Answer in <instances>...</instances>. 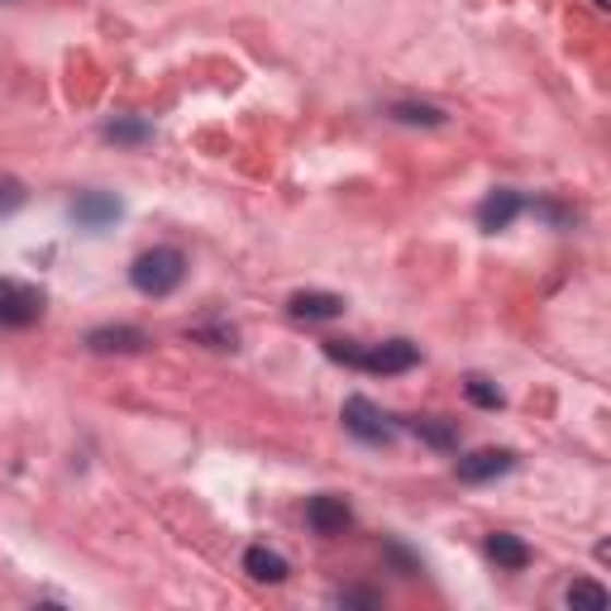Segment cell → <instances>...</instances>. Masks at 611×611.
<instances>
[{
  "label": "cell",
  "instance_id": "6da1fadb",
  "mask_svg": "<svg viewBox=\"0 0 611 611\" xmlns=\"http://www.w3.org/2000/svg\"><path fill=\"white\" fill-rule=\"evenodd\" d=\"M325 354L334 363H349V368H363V373H411L421 363V349L411 340H387L373 349H363L354 340H325Z\"/></svg>",
  "mask_w": 611,
  "mask_h": 611
},
{
  "label": "cell",
  "instance_id": "7a4b0ae2",
  "mask_svg": "<svg viewBox=\"0 0 611 611\" xmlns=\"http://www.w3.org/2000/svg\"><path fill=\"white\" fill-rule=\"evenodd\" d=\"M129 282H134V292H144V296H173L181 282H187V254L173 249V244H158V249L134 258Z\"/></svg>",
  "mask_w": 611,
  "mask_h": 611
},
{
  "label": "cell",
  "instance_id": "3957f363",
  "mask_svg": "<svg viewBox=\"0 0 611 611\" xmlns=\"http://www.w3.org/2000/svg\"><path fill=\"white\" fill-rule=\"evenodd\" d=\"M38 320H44V292L30 287V282L0 278V325L5 330H30Z\"/></svg>",
  "mask_w": 611,
  "mask_h": 611
},
{
  "label": "cell",
  "instance_id": "277c9868",
  "mask_svg": "<svg viewBox=\"0 0 611 611\" xmlns=\"http://www.w3.org/2000/svg\"><path fill=\"white\" fill-rule=\"evenodd\" d=\"M344 431L354 439H363V445H392L397 439L392 415H383V407H373L368 397H349L344 401Z\"/></svg>",
  "mask_w": 611,
  "mask_h": 611
},
{
  "label": "cell",
  "instance_id": "5b68a950",
  "mask_svg": "<svg viewBox=\"0 0 611 611\" xmlns=\"http://www.w3.org/2000/svg\"><path fill=\"white\" fill-rule=\"evenodd\" d=\"M125 215V205H120V197H110V191H82V197L72 201V220L82 230H110L115 220Z\"/></svg>",
  "mask_w": 611,
  "mask_h": 611
},
{
  "label": "cell",
  "instance_id": "8992f818",
  "mask_svg": "<svg viewBox=\"0 0 611 611\" xmlns=\"http://www.w3.org/2000/svg\"><path fill=\"white\" fill-rule=\"evenodd\" d=\"M144 344H149V334L139 325H101V330L86 334L91 354H139Z\"/></svg>",
  "mask_w": 611,
  "mask_h": 611
},
{
  "label": "cell",
  "instance_id": "52a82bcc",
  "mask_svg": "<svg viewBox=\"0 0 611 611\" xmlns=\"http://www.w3.org/2000/svg\"><path fill=\"white\" fill-rule=\"evenodd\" d=\"M306 521L316 536H344L349 521H354V512H349L344 497H330V492H320V497H310L306 506Z\"/></svg>",
  "mask_w": 611,
  "mask_h": 611
},
{
  "label": "cell",
  "instance_id": "ba28073f",
  "mask_svg": "<svg viewBox=\"0 0 611 611\" xmlns=\"http://www.w3.org/2000/svg\"><path fill=\"white\" fill-rule=\"evenodd\" d=\"M512 468H516L512 449H478V454H463L459 459V478L463 483H492V478L512 473Z\"/></svg>",
  "mask_w": 611,
  "mask_h": 611
},
{
  "label": "cell",
  "instance_id": "9c48e42d",
  "mask_svg": "<svg viewBox=\"0 0 611 611\" xmlns=\"http://www.w3.org/2000/svg\"><path fill=\"white\" fill-rule=\"evenodd\" d=\"M526 211V201H521V191H512V187H497L492 197L478 205V225H483L487 234H497V230H506L516 215Z\"/></svg>",
  "mask_w": 611,
  "mask_h": 611
},
{
  "label": "cell",
  "instance_id": "30bf717a",
  "mask_svg": "<svg viewBox=\"0 0 611 611\" xmlns=\"http://www.w3.org/2000/svg\"><path fill=\"white\" fill-rule=\"evenodd\" d=\"M287 310L296 320H334V316H344V296L340 292H296Z\"/></svg>",
  "mask_w": 611,
  "mask_h": 611
},
{
  "label": "cell",
  "instance_id": "8fae6325",
  "mask_svg": "<svg viewBox=\"0 0 611 611\" xmlns=\"http://www.w3.org/2000/svg\"><path fill=\"white\" fill-rule=\"evenodd\" d=\"M411 435H421L431 449H459V421H449V415H415Z\"/></svg>",
  "mask_w": 611,
  "mask_h": 611
},
{
  "label": "cell",
  "instance_id": "7c38bea8",
  "mask_svg": "<svg viewBox=\"0 0 611 611\" xmlns=\"http://www.w3.org/2000/svg\"><path fill=\"white\" fill-rule=\"evenodd\" d=\"M244 574L254 583H282L287 578V559L268 550V544H254V550H244Z\"/></svg>",
  "mask_w": 611,
  "mask_h": 611
},
{
  "label": "cell",
  "instance_id": "4fadbf2b",
  "mask_svg": "<svg viewBox=\"0 0 611 611\" xmlns=\"http://www.w3.org/2000/svg\"><path fill=\"white\" fill-rule=\"evenodd\" d=\"M487 554L497 559L502 568H526V564H530V544H526V540H516V536H506V530L487 536Z\"/></svg>",
  "mask_w": 611,
  "mask_h": 611
},
{
  "label": "cell",
  "instance_id": "5bb4252c",
  "mask_svg": "<svg viewBox=\"0 0 611 611\" xmlns=\"http://www.w3.org/2000/svg\"><path fill=\"white\" fill-rule=\"evenodd\" d=\"M106 139H110V144H149L153 125L139 120V115H115V120L106 125Z\"/></svg>",
  "mask_w": 611,
  "mask_h": 611
},
{
  "label": "cell",
  "instance_id": "9a60e30c",
  "mask_svg": "<svg viewBox=\"0 0 611 611\" xmlns=\"http://www.w3.org/2000/svg\"><path fill=\"white\" fill-rule=\"evenodd\" d=\"M397 125H425V129H439L445 125V110L439 106H421V101H397V106H387Z\"/></svg>",
  "mask_w": 611,
  "mask_h": 611
},
{
  "label": "cell",
  "instance_id": "2e32d148",
  "mask_svg": "<svg viewBox=\"0 0 611 611\" xmlns=\"http://www.w3.org/2000/svg\"><path fill=\"white\" fill-rule=\"evenodd\" d=\"M463 392H468V401H473V407H483V411H497L502 407V387L492 383V378H478V373L463 383Z\"/></svg>",
  "mask_w": 611,
  "mask_h": 611
},
{
  "label": "cell",
  "instance_id": "e0dca14e",
  "mask_svg": "<svg viewBox=\"0 0 611 611\" xmlns=\"http://www.w3.org/2000/svg\"><path fill=\"white\" fill-rule=\"evenodd\" d=\"M24 201H30V191H24V181H20V177H5V173H0V220H5V215H15Z\"/></svg>",
  "mask_w": 611,
  "mask_h": 611
},
{
  "label": "cell",
  "instance_id": "ac0fdd59",
  "mask_svg": "<svg viewBox=\"0 0 611 611\" xmlns=\"http://www.w3.org/2000/svg\"><path fill=\"white\" fill-rule=\"evenodd\" d=\"M568 602L574 607H607V588H597L588 578H574L568 583Z\"/></svg>",
  "mask_w": 611,
  "mask_h": 611
},
{
  "label": "cell",
  "instance_id": "d6986e66",
  "mask_svg": "<svg viewBox=\"0 0 611 611\" xmlns=\"http://www.w3.org/2000/svg\"><path fill=\"white\" fill-rule=\"evenodd\" d=\"M197 340H211V349H239V334H234V325H197Z\"/></svg>",
  "mask_w": 611,
  "mask_h": 611
},
{
  "label": "cell",
  "instance_id": "ffe728a7",
  "mask_svg": "<svg viewBox=\"0 0 611 611\" xmlns=\"http://www.w3.org/2000/svg\"><path fill=\"white\" fill-rule=\"evenodd\" d=\"M340 607H368V611H378L383 597L368 592V588H349V592H340Z\"/></svg>",
  "mask_w": 611,
  "mask_h": 611
},
{
  "label": "cell",
  "instance_id": "44dd1931",
  "mask_svg": "<svg viewBox=\"0 0 611 611\" xmlns=\"http://www.w3.org/2000/svg\"><path fill=\"white\" fill-rule=\"evenodd\" d=\"M536 211L550 220V225H574V211H564V205H554V201H540Z\"/></svg>",
  "mask_w": 611,
  "mask_h": 611
}]
</instances>
